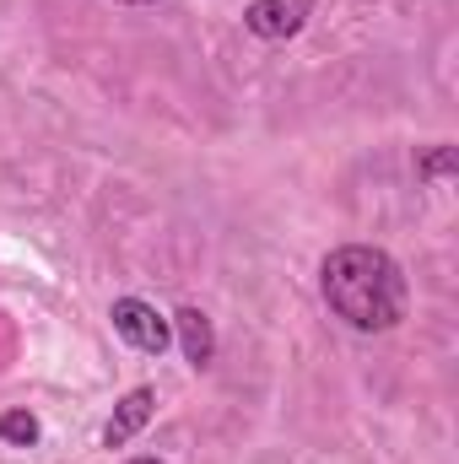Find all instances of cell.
<instances>
[{
    "instance_id": "ba28073f",
    "label": "cell",
    "mask_w": 459,
    "mask_h": 464,
    "mask_svg": "<svg viewBox=\"0 0 459 464\" xmlns=\"http://www.w3.org/2000/svg\"><path fill=\"white\" fill-rule=\"evenodd\" d=\"M130 464H162V459H130Z\"/></svg>"
},
{
    "instance_id": "6da1fadb",
    "label": "cell",
    "mask_w": 459,
    "mask_h": 464,
    "mask_svg": "<svg viewBox=\"0 0 459 464\" xmlns=\"http://www.w3.org/2000/svg\"><path fill=\"white\" fill-rule=\"evenodd\" d=\"M325 303L330 314L346 319L351 330L362 335H378V330H395L405 319V276L400 265L384 254V248H367V243H346L325 259Z\"/></svg>"
},
{
    "instance_id": "3957f363",
    "label": "cell",
    "mask_w": 459,
    "mask_h": 464,
    "mask_svg": "<svg viewBox=\"0 0 459 464\" xmlns=\"http://www.w3.org/2000/svg\"><path fill=\"white\" fill-rule=\"evenodd\" d=\"M308 16H314V0H254L243 11V27L265 44H287L308 27Z\"/></svg>"
},
{
    "instance_id": "5b68a950",
    "label": "cell",
    "mask_w": 459,
    "mask_h": 464,
    "mask_svg": "<svg viewBox=\"0 0 459 464\" xmlns=\"http://www.w3.org/2000/svg\"><path fill=\"white\" fill-rule=\"evenodd\" d=\"M173 330H179V346H184V356H190L195 367H206V362L217 356V335H211V319H206L200 308H179V314H173Z\"/></svg>"
},
{
    "instance_id": "9c48e42d",
    "label": "cell",
    "mask_w": 459,
    "mask_h": 464,
    "mask_svg": "<svg viewBox=\"0 0 459 464\" xmlns=\"http://www.w3.org/2000/svg\"><path fill=\"white\" fill-rule=\"evenodd\" d=\"M124 5H151V0H124Z\"/></svg>"
},
{
    "instance_id": "52a82bcc",
    "label": "cell",
    "mask_w": 459,
    "mask_h": 464,
    "mask_svg": "<svg viewBox=\"0 0 459 464\" xmlns=\"http://www.w3.org/2000/svg\"><path fill=\"white\" fill-rule=\"evenodd\" d=\"M454 162H459L454 146H433V151L416 162V173H422V179H449V173H454Z\"/></svg>"
},
{
    "instance_id": "277c9868",
    "label": "cell",
    "mask_w": 459,
    "mask_h": 464,
    "mask_svg": "<svg viewBox=\"0 0 459 464\" xmlns=\"http://www.w3.org/2000/svg\"><path fill=\"white\" fill-rule=\"evenodd\" d=\"M151 411H157V394H151V389H130V394L114 405L109 427H103V443H109V449H124V443L151 421Z\"/></svg>"
},
{
    "instance_id": "8992f818",
    "label": "cell",
    "mask_w": 459,
    "mask_h": 464,
    "mask_svg": "<svg viewBox=\"0 0 459 464\" xmlns=\"http://www.w3.org/2000/svg\"><path fill=\"white\" fill-rule=\"evenodd\" d=\"M0 443L33 449V443H38V416H33V411H0Z\"/></svg>"
},
{
    "instance_id": "7a4b0ae2",
    "label": "cell",
    "mask_w": 459,
    "mask_h": 464,
    "mask_svg": "<svg viewBox=\"0 0 459 464\" xmlns=\"http://www.w3.org/2000/svg\"><path fill=\"white\" fill-rule=\"evenodd\" d=\"M114 330L135 351H146V356H162V351L173 346V324L151 303H141V297H119L114 303Z\"/></svg>"
}]
</instances>
